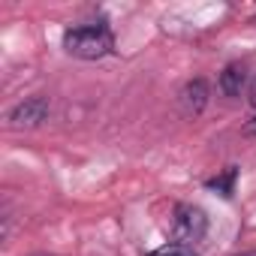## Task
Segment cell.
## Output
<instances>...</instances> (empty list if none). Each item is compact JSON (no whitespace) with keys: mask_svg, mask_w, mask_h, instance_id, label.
Masks as SVG:
<instances>
[{"mask_svg":"<svg viewBox=\"0 0 256 256\" xmlns=\"http://www.w3.org/2000/svg\"><path fill=\"white\" fill-rule=\"evenodd\" d=\"M244 256H256V253H244Z\"/></svg>","mask_w":256,"mask_h":256,"instance_id":"cell-10","label":"cell"},{"mask_svg":"<svg viewBox=\"0 0 256 256\" xmlns=\"http://www.w3.org/2000/svg\"><path fill=\"white\" fill-rule=\"evenodd\" d=\"M247 82V70L241 64H229L223 72H220V90L226 96H241V88Z\"/></svg>","mask_w":256,"mask_h":256,"instance_id":"cell-5","label":"cell"},{"mask_svg":"<svg viewBox=\"0 0 256 256\" xmlns=\"http://www.w3.org/2000/svg\"><path fill=\"white\" fill-rule=\"evenodd\" d=\"M244 136H250V139H256V114L244 124Z\"/></svg>","mask_w":256,"mask_h":256,"instance_id":"cell-8","label":"cell"},{"mask_svg":"<svg viewBox=\"0 0 256 256\" xmlns=\"http://www.w3.org/2000/svg\"><path fill=\"white\" fill-rule=\"evenodd\" d=\"M178 106H181V114L187 118H196L205 106H208V82L205 78H193L181 88L178 94Z\"/></svg>","mask_w":256,"mask_h":256,"instance_id":"cell-4","label":"cell"},{"mask_svg":"<svg viewBox=\"0 0 256 256\" xmlns=\"http://www.w3.org/2000/svg\"><path fill=\"white\" fill-rule=\"evenodd\" d=\"M148 256H199V253L193 250V244H181V241H169V244H163V247H157V250H151Z\"/></svg>","mask_w":256,"mask_h":256,"instance_id":"cell-7","label":"cell"},{"mask_svg":"<svg viewBox=\"0 0 256 256\" xmlns=\"http://www.w3.org/2000/svg\"><path fill=\"white\" fill-rule=\"evenodd\" d=\"M250 106H256V78L250 82Z\"/></svg>","mask_w":256,"mask_h":256,"instance_id":"cell-9","label":"cell"},{"mask_svg":"<svg viewBox=\"0 0 256 256\" xmlns=\"http://www.w3.org/2000/svg\"><path fill=\"white\" fill-rule=\"evenodd\" d=\"M48 118V100L46 96H30L24 102H18L16 108H10L6 120L16 130H30V126H40Z\"/></svg>","mask_w":256,"mask_h":256,"instance_id":"cell-3","label":"cell"},{"mask_svg":"<svg viewBox=\"0 0 256 256\" xmlns=\"http://www.w3.org/2000/svg\"><path fill=\"white\" fill-rule=\"evenodd\" d=\"M235 181H238V169H235V166H226L217 178H208V181H205V187H208V190H217L220 196H226V199H229V196L235 193Z\"/></svg>","mask_w":256,"mask_h":256,"instance_id":"cell-6","label":"cell"},{"mask_svg":"<svg viewBox=\"0 0 256 256\" xmlns=\"http://www.w3.org/2000/svg\"><path fill=\"white\" fill-rule=\"evenodd\" d=\"M175 235L181 244H193V241H202L205 232H208V217L202 208L196 205H175Z\"/></svg>","mask_w":256,"mask_h":256,"instance_id":"cell-2","label":"cell"},{"mask_svg":"<svg viewBox=\"0 0 256 256\" xmlns=\"http://www.w3.org/2000/svg\"><path fill=\"white\" fill-rule=\"evenodd\" d=\"M64 48L72 58L82 60H100L106 54H112L114 48V34L106 24H82L64 34Z\"/></svg>","mask_w":256,"mask_h":256,"instance_id":"cell-1","label":"cell"}]
</instances>
